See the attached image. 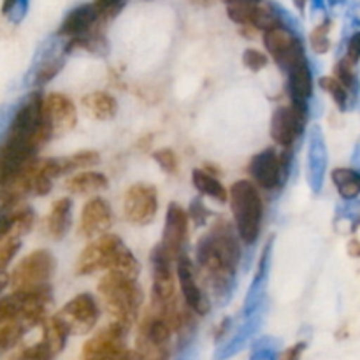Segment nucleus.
I'll return each instance as SVG.
<instances>
[{
    "label": "nucleus",
    "instance_id": "nucleus-1",
    "mask_svg": "<svg viewBox=\"0 0 360 360\" xmlns=\"http://www.w3.org/2000/svg\"><path fill=\"white\" fill-rule=\"evenodd\" d=\"M200 283L206 285L214 297L229 295L241 262V245L236 227L227 221H217L199 241L195 252Z\"/></svg>",
    "mask_w": 360,
    "mask_h": 360
},
{
    "label": "nucleus",
    "instance_id": "nucleus-2",
    "mask_svg": "<svg viewBox=\"0 0 360 360\" xmlns=\"http://www.w3.org/2000/svg\"><path fill=\"white\" fill-rule=\"evenodd\" d=\"M97 292L105 311L112 316V322L122 323L123 327L130 329L139 315L141 302H143V292L137 283V278L108 271L98 281Z\"/></svg>",
    "mask_w": 360,
    "mask_h": 360
},
{
    "label": "nucleus",
    "instance_id": "nucleus-3",
    "mask_svg": "<svg viewBox=\"0 0 360 360\" xmlns=\"http://www.w3.org/2000/svg\"><path fill=\"white\" fill-rule=\"evenodd\" d=\"M234 227L245 245H253L262 231L264 199L259 186L250 179H239L229 188Z\"/></svg>",
    "mask_w": 360,
    "mask_h": 360
},
{
    "label": "nucleus",
    "instance_id": "nucleus-4",
    "mask_svg": "<svg viewBox=\"0 0 360 360\" xmlns=\"http://www.w3.org/2000/svg\"><path fill=\"white\" fill-rule=\"evenodd\" d=\"M130 250L115 234H104L88 243L76 262V274L88 276L98 271H116Z\"/></svg>",
    "mask_w": 360,
    "mask_h": 360
},
{
    "label": "nucleus",
    "instance_id": "nucleus-5",
    "mask_svg": "<svg viewBox=\"0 0 360 360\" xmlns=\"http://www.w3.org/2000/svg\"><path fill=\"white\" fill-rule=\"evenodd\" d=\"M290 150L278 151L274 148L253 155L248 164V174L259 188L273 192L281 188L287 181L288 167H290Z\"/></svg>",
    "mask_w": 360,
    "mask_h": 360
},
{
    "label": "nucleus",
    "instance_id": "nucleus-6",
    "mask_svg": "<svg viewBox=\"0 0 360 360\" xmlns=\"http://www.w3.org/2000/svg\"><path fill=\"white\" fill-rule=\"evenodd\" d=\"M174 260L164 252L160 245L155 246L151 253V269H153V285H151V308L155 311L169 313L178 308L176 294V278L171 264Z\"/></svg>",
    "mask_w": 360,
    "mask_h": 360
},
{
    "label": "nucleus",
    "instance_id": "nucleus-7",
    "mask_svg": "<svg viewBox=\"0 0 360 360\" xmlns=\"http://www.w3.org/2000/svg\"><path fill=\"white\" fill-rule=\"evenodd\" d=\"M55 257L48 250H35L28 253L9 278L13 292L34 290V288L49 287L53 273H55Z\"/></svg>",
    "mask_w": 360,
    "mask_h": 360
},
{
    "label": "nucleus",
    "instance_id": "nucleus-8",
    "mask_svg": "<svg viewBox=\"0 0 360 360\" xmlns=\"http://www.w3.org/2000/svg\"><path fill=\"white\" fill-rule=\"evenodd\" d=\"M264 46H266L267 53L271 58L276 62V65L283 70L285 74L301 63L302 60H308L304 51L302 41L285 27L271 28V30L264 32Z\"/></svg>",
    "mask_w": 360,
    "mask_h": 360
},
{
    "label": "nucleus",
    "instance_id": "nucleus-9",
    "mask_svg": "<svg viewBox=\"0 0 360 360\" xmlns=\"http://www.w3.org/2000/svg\"><path fill=\"white\" fill-rule=\"evenodd\" d=\"M127 333L129 329L122 323L111 322L84 343L81 357L83 360H123L129 354L125 345Z\"/></svg>",
    "mask_w": 360,
    "mask_h": 360
},
{
    "label": "nucleus",
    "instance_id": "nucleus-10",
    "mask_svg": "<svg viewBox=\"0 0 360 360\" xmlns=\"http://www.w3.org/2000/svg\"><path fill=\"white\" fill-rule=\"evenodd\" d=\"M308 125V109L295 104L281 105L271 118V137L283 150H290L295 141L304 134Z\"/></svg>",
    "mask_w": 360,
    "mask_h": 360
},
{
    "label": "nucleus",
    "instance_id": "nucleus-11",
    "mask_svg": "<svg viewBox=\"0 0 360 360\" xmlns=\"http://www.w3.org/2000/svg\"><path fill=\"white\" fill-rule=\"evenodd\" d=\"M158 211V193L153 185L136 183L130 186L123 197V213L127 221L137 227L150 225Z\"/></svg>",
    "mask_w": 360,
    "mask_h": 360
},
{
    "label": "nucleus",
    "instance_id": "nucleus-12",
    "mask_svg": "<svg viewBox=\"0 0 360 360\" xmlns=\"http://www.w3.org/2000/svg\"><path fill=\"white\" fill-rule=\"evenodd\" d=\"M98 315H101L98 304L90 294H77L56 313V316L65 323L70 334L90 333L97 326Z\"/></svg>",
    "mask_w": 360,
    "mask_h": 360
},
{
    "label": "nucleus",
    "instance_id": "nucleus-13",
    "mask_svg": "<svg viewBox=\"0 0 360 360\" xmlns=\"http://www.w3.org/2000/svg\"><path fill=\"white\" fill-rule=\"evenodd\" d=\"M176 276H178L179 288H181V295L185 304L188 306L195 315H207L211 309L210 297L206 295L199 278H197L195 266H193V262L185 255V253L176 260Z\"/></svg>",
    "mask_w": 360,
    "mask_h": 360
},
{
    "label": "nucleus",
    "instance_id": "nucleus-14",
    "mask_svg": "<svg viewBox=\"0 0 360 360\" xmlns=\"http://www.w3.org/2000/svg\"><path fill=\"white\" fill-rule=\"evenodd\" d=\"M186 238H188V213L179 204L171 202L165 214L160 246L172 260H178L183 255Z\"/></svg>",
    "mask_w": 360,
    "mask_h": 360
},
{
    "label": "nucleus",
    "instance_id": "nucleus-15",
    "mask_svg": "<svg viewBox=\"0 0 360 360\" xmlns=\"http://www.w3.org/2000/svg\"><path fill=\"white\" fill-rule=\"evenodd\" d=\"M44 120L51 137L70 132L77 123V111L74 102L63 94H49L44 97Z\"/></svg>",
    "mask_w": 360,
    "mask_h": 360
},
{
    "label": "nucleus",
    "instance_id": "nucleus-16",
    "mask_svg": "<svg viewBox=\"0 0 360 360\" xmlns=\"http://www.w3.org/2000/svg\"><path fill=\"white\" fill-rule=\"evenodd\" d=\"M112 225L111 206L102 197H94L84 204L79 218V234L86 239H97L104 236Z\"/></svg>",
    "mask_w": 360,
    "mask_h": 360
},
{
    "label": "nucleus",
    "instance_id": "nucleus-17",
    "mask_svg": "<svg viewBox=\"0 0 360 360\" xmlns=\"http://www.w3.org/2000/svg\"><path fill=\"white\" fill-rule=\"evenodd\" d=\"M105 21L108 20L101 16V13H98L94 4H84V6L76 7V9L67 14L65 20L60 25L58 35L69 39L84 37V35L91 34L97 28H104Z\"/></svg>",
    "mask_w": 360,
    "mask_h": 360
},
{
    "label": "nucleus",
    "instance_id": "nucleus-18",
    "mask_svg": "<svg viewBox=\"0 0 360 360\" xmlns=\"http://www.w3.org/2000/svg\"><path fill=\"white\" fill-rule=\"evenodd\" d=\"M0 211V243L7 239H20L27 232L32 231L35 224L34 211L28 206L2 207Z\"/></svg>",
    "mask_w": 360,
    "mask_h": 360
},
{
    "label": "nucleus",
    "instance_id": "nucleus-19",
    "mask_svg": "<svg viewBox=\"0 0 360 360\" xmlns=\"http://www.w3.org/2000/svg\"><path fill=\"white\" fill-rule=\"evenodd\" d=\"M287 90L290 104L308 109V102L313 95V76L308 60H302L287 72Z\"/></svg>",
    "mask_w": 360,
    "mask_h": 360
},
{
    "label": "nucleus",
    "instance_id": "nucleus-20",
    "mask_svg": "<svg viewBox=\"0 0 360 360\" xmlns=\"http://www.w3.org/2000/svg\"><path fill=\"white\" fill-rule=\"evenodd\" d=\"M83 108L90 118L109 122L118 112V102L108 91H91L83 97Z\"/></svg>",
    "mask_w": 360,
    "mask_h": 360
},
{
    "label": "nucleus",
    "instance_id": "nucleus-21",
    "mask_svg": "<svg viewBox=\"0 0 360 360\" xmlns=\"http://www.w3.org/2000/svg\"><path fill=\"white\" fill-rule=\"evenodd\" d=\"M108 178L97 171H81L65 181V188L74 195H95L108 188Z\"/></svg>",
    "mask_w": 360,
    "mask_h": 360
},
{
    "label": "nucleus",
    "instance_id": "nucleus-22",
    "mask_svg": "<svg viewBox=\"0 0 360 360\" xmlns=\"http://www.w3.org/2000/svg\"><path fill=\"white\" fill-rule=\"evenodd\" d=\"M70 207H72V202H70L69 197H62V199L53 202L51 211L46 218V231L55 241L63 239V236L69 231Z\"/></svg>",
    "mask_w": 360,
    "mask_h": 360
},
{
    "label": "nucleus",
    "instance_id": "nucleus-23",
    "mask_svg": "<svg viewBox=\"0 0 360 360\" xmlns=\"http://www.w3.org/2000/svg\"><path fill=\"white\" fill-rule=\"evenodd\" d=\"M326 144H323V137L319 129L313 130V139L309 143V155H308V164H309V179H311L313 190H319L322 185L323 179V169H326Z\"/></svg>",
    "mask_w": 360,
    "mask_h": 360
},
{
    "label": "nucleus",
    "instance_id": "nucleus-24",
    "mask_svg": "<svg viewBox=\"0 0 360 360\" xmlns=\"http://www.w3.org/2000/svg\"><path fill=\"white\" fill-rule=\"evenodd\" d=\"M330 179H333L341 199L354 202L360 195V171L357 169L336 167L330 172Z\"/></svg>",
    "mask_w": 360,
    "mask_h": 360
},
{
    "label": "nucleus",
    "instance_id": "nucleus-25",
    "mask_svg": "<svg viewBox=\"0 0 360 360\" xmlns=\"http://www.w3.org/2000/svg\"><path fill=\"white\" fill-rule=\"evenodd\" d=\"M192 183L202 195L211 197L217 202L224 204L229 200V192L220 183L218 176L211 174L206 169H193L192 171Z\"/></svg>",
    "mask_w": 360,
    "mask_h": 360
},
{
    "label": "nucleus",
    "instance_id": "nucleus-26",
    "mask_svg": "<svg viewBox=\"0 0 360 360\" xmlns=\"http://www.w3.org/2000/svg\"><path fill=\"white\" fill-rule=\"evenodd\" d=\"M42 330H44V334H42V341H44L46 347H48L49 350H51V354L56 357V355L63 350V347H65L67 338H69L70 334L69 329H67L65 323L55 315L53 319L44 320V323H42Z\"/></svg>",
    "mask_w": 360,
    "mask_h": 360
},
{
    "label": "nucleus",
    "instance_id": "nucleus-27",
    "mask_svg": "<svg viewBox=\"0 0 360 360\" xmlns=\"http://www.w3.org/2000/svg\"><path fill=\"white\" fill-rule=\"evenodd\" d=\"M56 162H58L60 176H62V174H67V172L79 171V169L94 167V165H97L98 162H101V157H98L97 151L84 150V151H77V153H72L70 157L56 158Z\"/></svg>",
    "mask_w": 360,
    "mask_h": 360
},
{
    "label": "nucleus",
    "instance_id": "nucleus-28",
    "mask_svg": "<svg viewBox=\"0 0 360 360\" xmlns=\"http://www.w3.org/2000/svg\"><path fill=\"white\" fill-rule=\"evenodd\" d=\"M134 354H136L137 360H169L171 359V348H169V345H157L148 338L137 334Z\"/></svg>",
    "mask_w": 360,
    "mask_h": 360
},
{
    "label": "nucleus",
    "instance_id": "nucleus-29",
    "mask_svg": "<svg viewBox=\"0 0 360 360\" xmlns=\"http://www.w3.org/2000/svg\"><path fill=\"white\" fill-rule=\"evenodd\" d=\"M320 88H322L326 94L330 95V98L334 101V104L340 108V111H347L348 104H350V91L347 90L341 81H338L334 76H326L320 79Z\"/></svg>",
    "mask_w": 360,
    "mask_h": 360
},
{
    "label": "nucleus",
    "instance_id": "nucleus-30",
    "mask_svg": "<svg viewBox=\"0 0 360 360\" xmlns=\"http://www.w3.org/2000/svg\"><path fill=\"white\" fill-rule=\"evenodd\" d=\"M334 77H336L338 81H341L352 95H357L359 77L357 72H355V65H352L348 60L341 58L340 62L336 63V67H334Z\"/></svg>",
    "mask_w": 360,
    "mask_h": 360
},
{
    "label": "nucleus",
    "instance_id": "nucleus-31",
    "mask_svg": "<svg viewBox=\"0 0 360 360\" xmlns=\"http://www.w3.org/2000/svg\"><path fill=\"white\" fill-rule=\"evenodd\" d=\"M62 65H63V58H60V56H55V55L48 56V58L42 60V62L39 63L37 69H35L34 81L37 84L48 83V81H51L53 77L60 72Z\"/></svg>",
    "mask_w": 360,
    "mask_h": 360
},
{
    "label": "nucleus",
    "instance_id": "nucleus-32",
    "mask_svg": "<svg viewBox=\"0 0 360 360\" xmlns=\"http://www.w3.org/2000/svg\"><path fill=\"white\" fill-rule=\"evenodd\" d=\"M27 327L21 322H11L6 326H0V354L9 348H13L21 340Z\"/></svg>",
    "mask_w": 360,
    "mask_h": 360
},
{
    "label": "nucleus",
    "instance_id": "nucleus-33",
    "mask_svg": "<svg viewBox=\"0 0 360 360\" xmlns=\"http://www.w3.org/2000/svg\"><path fill=\"white\" fill-rule=\"evenodd\" d=\"M329 30H330V23L329 21H326V23L319 25V27L311 32V35H309V42H311L313 51L319 53V55L329 51V48H330Z\"/></svg>",
    "mask_w": 360,
    "mask_h": 360
},
{
    "label": "nucleus",
    "instance_id": "nucleus-34",
    "mask_svg": "<svg viewBox=\"0 0 360 360\" xmlns=\"http://www.w3.org/2000/svg\"><path fill=\"white\" fill-rule=\"evenodd\" d=\"M155 162L160 165V169L167 174H176L178 172V155L171 150V148H164V150H157L153 153Z\"/></svg>",
    "mask_w": 360,
    "mask_h": 360
},
{
    "label": "nucleus",
    "instance_id": "nucleus-35",
    "mask_svg": "<svg viewBox=\"0 0 360 360\" xmlns=\"http://www.w3.org/2000/svg\"><path fill=\"white\" fill-rule=\"evenodd\" d=\"M243 63H245V67H248L250 70L257 72V70L266 67L267 56L264 55L262 51H259V49H246L245 55H243Z\"/></svg>",
    "mask_w": 360,
    "mask_h": 360
},
{
    "label": "nucleus",
    "instance_id": "nucleus-36",
    "mask_svg": "<svg viewBox=\"0 0 360 360\" xmlns=\"http://www.w3.org/2000/svg\"><path fill=\"white\" fill-rule=\"evenodd\" d=\"M25 9H27V0H4L2 2V14L11 16L13 21H20Z\"/></svg>",
    "mask_w": 360,
    "mask_h": 360
},
{
    "label": "nucleus",
    "instance_id": "nucleus-37",
    "mask_svg": "<svg viewBox=\"0 0 360 360\" xmlns=\"http://www.w3.org/2000/svg\"><path fill=\"white\" fill-rule=\"evenodd\" d=\"M252 360H276V345L271 340H262L255 345L252 354Z\"/></svg>",
    "mask_w": 360,
    "mask_h": 360
},
{
    "label": "nucleus",
    "instance_id": "nucleus-38",
    "mask_svg": "<svg viewBox=\"0 0 360 360\" xmlns=\"http://www.w3.org/2000/svg\"><path fill=\"white\" fill-rule=\"evenodd\" d=\"M343 58L348 60L352 65H357L360 62V32H355V34L348 39L347 53H345Z\"/></svg>",
    "mask_w": 360,
    "mask_h": 360
},
{
    "label": "nucleus",
    "instance_id": "nucleus-39",
    "mask_svg": "<svg viewBox=\"0 0 360 360\" xmlns=\"http://www.w3.org/2000/svg\"><path fill=\"white\" fill-rule=\"evenodd\" d=\"M94 6L97 7L101 16H104L105 20H111L122 7V0H95Z\"/></svg>",
    "mask_w": 360,
    "mask_h": 360
},
{
    "label": "nucleus",
    "instance_id": "nucleus-40",
    "mask_svg": "<svg viewBox=\"0 0 360 360\" xmlns=\"http://www.w3.org/2000/svg\"><path fill=\"white\" fill-rule=\"evenodd\" d=\"M304 350H306V343H302V341L301 343H295L292 345V347H288L287 350L280 355V360H301Z\"/></svg>",
    "mask_w": 360,
    "mask_h": 360
},
{
    "label": "nucleus",
    "instance_id": "nucleus-41",
    "mask_svg": "<svg viewBox=\"0 0 360 360\" xmlns=\"http://www.w3.org/2000/svg\"><path fill=\"white\" fill-rule=\"evenodd\" d=\"M348 218H350L354 224H360V200L359 202H354L350 206V211H348Z\"/></svg>",
    "mask_w": 360,
    "mask_h": 360
},
{
    "label": "nucleus",
    "instance_id": "nucleus-42",
    "mask_svg": "<svg viewBox=\"0 0 360 360\" xmlns=\"http://www.w3.org/2000/svg\"><path fill=\"white\" fill-rule=\"evenodd\" d=\"M348 253H350L352 257H355V259H360V241L359 239H350V243H348Z\"/></svg>",
    "mask_w": 360,
    "mask_h": 360
},
{
    "label": "nucleus",
    "instance_id": "nucleus-43",
    "mask_svg": "<svg viewBox=\"0 0 360 360\" xmlns=\"http://www.w3.org/2000/svg\"><path fill=\"white\" fill-rule=\"evenodd\" d=\"M4 123H7V111H6V112H4V111H0V143H2L4 136H6V134L2 132V129H4Z\"/></svg>",
    "mask_w": 360,
    "mask_h": 360
},
{
    "label": "nucleus",
    "instance_id": "nucleus-44",
    "mask_svg": "<svg viewBox=\"0 0 360 360\" xmlns=\"http://www.w3.org/2000/svg\"><path fill=\"white\" fill-rule=\"evenodd\" d=\"M7 283H9V278H7L6 274H0V292H2L4 288H6Z\"/></svg>",
    "mask_w": 360,
    "mask_h": 360
},
{
    "label": "nucleus",
    "instance_id": "nucleus-45",
    "mask_svg": "<svg viewBox=\"0 0 360 360\" xmlns=\"http://www.w3.org/2000/svg\"><path fill=\"white\" fill-rule=\"evenodd\" d=\"M123 360H137V357H136V354H132V352H129V354L125 355V359Z\"/></svg>",
    "mask_w": 360,
    "mask_h": 360
},
{
    "label": "nucleus",
    "instance_id": "nucleus-46",
    "mask_svg": "<svg viewBox=\"0 0 360 360\" xmlns=\"http://www.w3.org/2000/svg\"><path fill=\"white\" fill-rule=\"evenodd\" d=\"M355 158H357V160H359V164H360V143H359V148H357V155H355Z\"/></svg>",
    "mask_w": 360,
    "mask_h": 360
},
{
    "label": "nucleus",
    "instance_id": "nucleus-47",
    "mask_svg": "<svg viewBox=\"0 0 360 360\" xmlns=\"http://www.w3.org/2000/svg\"><path fill=\"white\" fill-rule=\"evenodd\" d=\"M227 2H229V4H231V2H236V0H227ZM248 2H257V4H259V2H260V0H248Z\"/></svg>",
    "mask_w": 360,
    "mask_h": 360
}]
</instances>
